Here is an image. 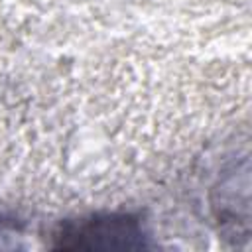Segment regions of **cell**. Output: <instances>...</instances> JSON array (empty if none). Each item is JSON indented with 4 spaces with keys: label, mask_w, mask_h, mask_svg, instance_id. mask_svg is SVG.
<instances>
[{
    "label": "cell",
    "mask_w": 252,
    "mask_h": 252,
    "mask_svg": "<svg viewBox=\"0 0 252 252\" xmlns=\"http://www.w3.org/2000/svg\"><path fill=\"white\" fill-rule=\"evenodd\" d=\"M150 234L138 215L94 213L69 219L51 232V248L57 250H144Z\"/></svg>",
    "instance_id": "cell-1"
},
{
    "label": "cell",
    "mask_w": 252,
    "mask_h": 252,
    "mask_svg": "<svg viewBox=\"0 0 252 252\" xmlns=\"http://www.w3.org/2000/svg\"><path fill=\"white\" fill-rule=\"evenodd\" d=\"M10 232H16V222L14 220H8L4 217H0V236L8 238Z\"/></svg>",
    "instance_id": "cell-2"
}]
</instances>
